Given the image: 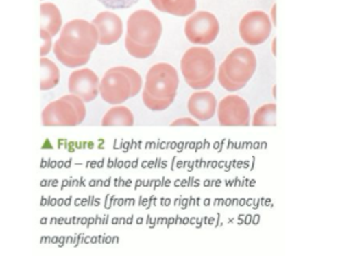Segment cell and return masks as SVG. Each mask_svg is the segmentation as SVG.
Wrapping results in <instances>:
<instances>
[{"mask_svg":"<svg viewBox=\"0 0 351 256\" xmlns=\"http://www.w3.org/2000/svg\"><path fill=\"white\" fill-rule=\"evenodd\" d=\"M87 109L82 99L70 94L54 100L44 108L42 122L44 126H78L82 124Z\"/></svg>","mask_w":351,"mask_h":256,"instance_id":"8992f818","label":"cell"},{"mask_svg":"<svg viewBox=\"0 0 351 256\" xmlns=\"http://www.w3.org/2000/svg\"><path fill=\"white\" fill-rule=\"evenodd\" d=\"M171 126H195V127H197L199 124L197 121L189 119V117H181L178 120L173 121Z\"/></svg>","mask_w":351,"mask_h":256,"instance_id":"603a6c76","label":"cell"},{"mask_svg":"<svg viewBox=\"0 0 351 256\" xmlns=\"http://www.w3.org/2000/svg\"><path fill=\"white\" fill-rule=\"evenodd\" d=\"M180 77L173 66L160 62L152 66L143 89V103L152 111H164L175 102Z\"/></svg>","mask_w":351,"mask_h":256,"instance_id":"6da1fadb","label":"cell"},{"mask_svg":"<svg viewBox=\"0 0 351 256\" xmlns=\"http://www.w3.org/2000/svg\"><path fill=\"white\" fill-rule=\"evenodd\" d=\"M152 4L156 10L178 17L192 15L197 10V0H152Z\"/></svg>","mask_w":351,"mask_h":256,"instance_id":"5bb4252c","label":"cell"},{"mask_svg":"<svg viewBox=\"0 0 351 256\" xmlns=\"http://www.w3.org/2000/svg\"><path fill=\"white\" fill-rule=\"evenodd\" d=\"M217 115L221 126H249L250 109L239 95H228L219 102Z\"/></svg>","mask_w":351,"mask_h":256,"instance_id":"30bf717a","label":"cell"},{"mask_svg":"<svg viewBox=\"0 0 351 256\" xmlns=\"http://www.w3.org/2000/svg\"><path fill=\"white\" fill-rule=\"evenodd\" d=\"M54 54L56 59L60 61L61 64L67 66V67H80V66H84L88 64V61L90 60V56H86V58H81V56H72L69 55L66 51L61 49L58 44H54Z\"/></svg>","mask_w":351,"mask_h":256,"instance_id":"d6986e66","label":"cell"},{"mask_svg":"<svg viewBox=\"0 0 351 256\" xmlns=\"http://www.w3.org/2000/svg\"><path fill=\"white\" fill-rule=\"evenodd\" d=\"M272 22L266 12L254 10L247 12L239 23L241 38L249 45H258L269 39Z\"/></svg>","mask_w":351,"mask_h":256,"instance_id":"9c48e42d","label":"cell"},{"mask_svg":"<svg viewBox=\"0 0 351 256\" xmlns=\"http://www.w3.org/2000/svg\"><path fill=\"white\" fill-rule=\"evenodd\" d=\"M101 5H104L111 10H117V9H130L133 5H136L139 0H98Z\"/></svg>","mask_w":351,"mask_h":256,"instance_id":"44dd1931","label":"cell"},{"mask_svg":"<svg viewBox=\"0 0 351 256\" xmlns=\"http://www.w3.org/2000/svg\"><path fill=\"white\" fill-rule=\"evenodd\" d=\"M182 75L193 89H206L215 81L216 60L211 50L193 47L186 50L181 60Z\"/></svg>","mask_w":351,"mask_h":256,"instance_id":"277c9868","label":"cell"},{"mask_svg":"<svg viewBox=\"0 0 351 256\" xmlns=\"http://www.w3.org/2000/svg\"><path fill=\"white\" fill-rule=\"evenodd\" d=\"M125 47H126L127 53L132 55L133 58H137V59H147L149 56H152L155 49H156V48H152V47H143V45L134 43L128 37L125 39Z\"/></svg>","mask_w":351,"mask_h":256,"instance_id":"ffe728a7","label":"cell"},{"mask_svg":"<svg viewBox=\"0 0 351 256\" xmlns=\"http://www.w3.org/2000/svg\"><path fill=\"white\" fill-rule=\"evenodd\" d=\"M94 26L99 33V44L111 45L116 43L122 36L123 25L120 16L111 11H103L94 17Z\"/></svg>","mask_w":351,"mask_h":256,"instance_id":"7c38bea8","label":"cell"},{"mask_svg":"<svg viewBox=\"0 0 351 256\" xmlns=\"http://www.w3.org/2000/svg\"><path fill=\"white\" fill-rule=\"evenodd\" d=\"M40 38H42V47H40V56L44 58L45 55L49 54L50 50L53 49V43H51V36L49 32L40 30Z\"/></svg>","mask_w":351,"mask_h":256,"instance_id":"7402d4cb","label":"cell"},{"mask_svg":"<svg viewBox=\"0 0 351 256\" xmlns=\"http://www.w3.org/2000/svg\"><path fill=\"white\" fill-rule=\"evenodd\" d=\"M62 26V16L59 8L53 3H43L40 5V30L56 36Z\"/></svg>","mask_w":351,"mask_h":256,"instance_id":"9a60e30c","label":"cell"},{"mask_svg":"<svg viewBox=\"0 0 351 256\" xmlns=\"http://www.w3.org/2000/svg\"><path fill=\"white\" fill-rule=\"evenodd\" d=\"M99 87L100 81L98 76L90 69L76 70L69 78V91L82 99L84 103H90L98 97Z\"/></svg>","mask_w":351,"mask_h":256,"instance_id":"8fae6325","label":"cell"},{"mask_svg":"<svg viewBox=\"0 0 351 256\" xmlns=\"http://www.w3.org/2000/svg\"><path fill=\"white\" fill-rule=\"evenodd\" d=\"M272 17H274V25H276V5L272 9Z\"/></svg>","mask_w":351,"mask_h":256,"instance_id":"cb8c5ba5","label":"cell"},{"mask_svg":"<svg viewBox=\"0 0 351 256\" xmlns=\"http://www.w3.org/2000/svg\"><path fill=\"white\" fill-rule=\"evenodd\" d=\"M142 84V77L136 70L117 66L105 72L100 81L99 93L106 103L119 105L136 97L141 92Z\"/></svg>","mask_w":351,"mask_h":256,"instance_id":"7a4b0ae2","label":"cell"},{"mask_svg":"<svg viewBox=\"0 0 351 256\" xmlns=\"http://www.w3.org/2000/svg\"><path fill=\"white\" fill-rule=\"evenodd\" d=\"M101 125L108 126H133L134 125V116L131 110L127 106H115L104 115Z\"/></svg>","mask_w":351,"mask_h":256,"instance_id":"e0dca14e","label":"cell"},{"mask_svg":"<svg viewBox=\"0 0 351 256\" xmlns=\"http://www.w3.org/2000/svg\"><path fill=\"white\" fill-rule=\"evenodd\" d=\"M219 32V20L208 11H197L186 20L184 25L186 39L193 44H211L217 38Z\"/></svg>","mask_w":351,"mask_h":256,"instance_id":"ba28073f","label":"cell"},{"mask_svg":"<svg viewBox=\"0 0 351 256\" xmlns=\"http://www.w3.org/2000/svg\"><path fill=\"white\" fill-rule=\"evenodd\" d=\"M99 43V33L93 23L86 20H72L61 30L56 44L72 56H90Z\"/></svg>","mask_w":351,"mask_h":256,"instance_id":"5b68a950","label":"cell"},{"mask_svg":"<svg viewBox=\"0 0 351 256\" xmlns=\"http://www.w3.org/2000/svg\"><path fill=\"white\" fill-rule=\"evenodd\" d=\"M256 70V56L247 48H237L227 55L219 69V82L228 92L245 87Z\"/></svg>","mask_w":351,"mask_h":256,"instance_id":"3957f363","label":"cell"},{"mask_svg":"<svg viewBox=\"0 0 351 256\" xmlns=\"http://www.w3.org/2000/svg\"><path fill=\"white\" fill-rule=\"evenodd\" d=\"M276 114H277V106L276 104H265L260 106L256 113L254 114L252 119V125L263 126V127H272L277 125L276 120Z\"/></svg>","mask_w":351,"mask_h":256,"instance_id":"ac0fdd59","label":"cell"},{"mask_svg":"<svg viewBox=\"0 0 351 256\" xmlns=\"http://www.w3.org/2000/svg\"><path fill=\"white\" fill-rule=\"evenodd\" d=\"M188 110L195 120L208 121L217 110L216 97L208 91L193 93L188 100Z\"/></svg>","mask_w":351,"mask_h":256,"instance_id":"4fadbf2b","label":"cell"},{"mask_svg":"<svg viewBox=\"0 0 351 256\" xmlns=\"http://www.w3.org/2000/svg\"><path fill=\"white\" fill-rule=\"evenodd\" d=\"M60 82V71L53 61L42 58L40 59V89L50 91Z\"/></svg>","mask_w":351,"mask_h":256,"instance_id":"2e32d148","label":"cell"},{"mask_svg":"<svg viewBox=\"0 0 351 256\" xmlns=\"http://www.w3.org/2000/svg\"><path fill=\"white\" fill-rule=\"evenodd\" d=\"M162 34L159 17L149 10H137L128 17L127 36L134 43L143 47L156 48Z\"/></svg>","mask_w":351,"mask_h":256,"instance_id":"52a82bcc","label":"cell"}]
</instances>
